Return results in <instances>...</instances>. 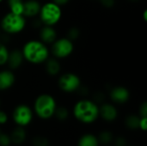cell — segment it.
I'll list each match as a JSON object with an SVG mask.
<instances>
[{"mask_svg":"<svg viewBox=\"0 0 147 146\" xmlns=\"http://www.w3.org/2000/svg\"><path fill=\"white\" fill-rule=\"evenodd\" d=\"M75 119L83 124H92L99 118V107L94 101L82 99L73 107Z\"/></svg>","mask_w":147,"mask_h":146,"instance_id":"cell-1","label":"cell"},{"mask_svg":"<svg viewBox=\"0 0 147 146\" xmlns=\"http://www.w3.org/2000/svg\"><path fill=\"white\" fill-rule=\"evenodd\" d=\"M22 52L24 59L34 65L42 64L49 58V50L47 45L37 40L26 42L22 47Z\"/></svg>","mask_w":147,"mask_h":146,"instance_id":"cell-2","label":"cell"},{"mask_svg":"<svg viewBox=\"0 0 147 146\" xmlns=\"http://www.w3.org/2000/svg\"><path fill=\"white\" fill-rule=\"evenodd\" d=\"M56 108V101L49 94L40 95L34 103V112L41 120H49L53 117Z\"/></svg>","mask_w":147,"mask_h":146,"instance_id":"cell-3","label":"cell"},{"mask_svg":"<svg viewBox=\"0 0 147 146\" xmlns=\"http://www.w3.org/2000/svg\"><path fill=\"white\" fill-rule=\"evenodd\" d=\"M25 26V17L22 15H16L12 12L4 15L0 22V28L8 34H18L24 29Z\"/></svg>","mask_w":147,"mask_h":146,"instance_id":"cell-4","label":"cell"},{"mask_svg":"<svg viewBox=\"0 0 147 146\" xmlns=\"http://www.w3.org/2000/svg\"><path fill=\"white\" fill-rule=\"evenodd\" d=\"M39 15L42 24L53 26L59 22L62 15V10L60 6L56 3L48 2L40 7Z\"/></svg>","mask_w":147,"mask_h":146,"instance_id":"cell-5","label":"cell"},{"mask_svg":"<svg viewBox=\"0 0 147 146\" xmlns=\"http://www.w3.org/2000/svg\"><path fill=\"white\" fill-rule=\"evenodd\" d=\"M34 117V112L31 108L26 104L17 105L12 112V120L16 126L25 127L28 126Z\"/></svg>","mask_w":147,"mask_h":146,"instance_id":"cell-6","label":"cell"},{"mask_svg":"<svg viewBox=\"0 0 147 146\" xmlns=\"http://www.w3.org/2000/svg\"><path fill=\"white\" fill-rule=\"evenodd\" d=\"M74 50L72 40L66 38L56 39L52 44V53L56 59H65L69 57Z\"/></svg>","mask_w":147,"mask_h":146,"instance_id":"cell-7","label":"cell"},{"mask_svg":"<svg viewBox=\"0 0 147 146\" xmlns=\"http://www.w3.org/2000/svg\"><path fill=\"white\" fill-rule=\"evenodd\" d=\"M58 85L62 91L65 93H72L80 89L81 80L77 74L67 72L59 77Z\"/></svg>","mask_w":147,"mask_h":146,"instance_id":"cell-8","label":"cell"},{"mask_svg":"<svg viewBox=\"0 0 147 146\" xmlns=\"http://www.w3.org/2000/svg\"><path fill=\"white\" fill-rule=\"evenodd\" d=\"M110 99L118 104H124L128 102L130 98L129 90L123 86H116L110 90Z\"/></svg>","mask_w":147,"mask_h":146,"instance_id":"cell-9","label":"cell"},{"mask_svg":"<svg viewBox=\"0 0 147 146\" xmlns=\"http://www.w3.org/2000/svg\"><path fill=\"white\" fill-rule=\"evenodd\" d=\"M99 116L107 122H113L118 117V110L111 103H102L99 107Z\"/></svg>","mask_w":147,"mask_h":146,"instance_id":"cell-10","label":"cell"},{"mask_svg":"<svg viewBox=\"0 0 147 146\" xmlns=\"http://www.w3.org/2000/svg\"><path fill=\"white\" fill-rule=\"evenodd\" d=\"M40 3L37 0H27L23 3V13L24 17H35L39 15L40 10Z\"/></svg>","mask_w":147,"mask_h":146,"instance_id":"cell-11","label":"cell"},{"mask_svg":"<svg viewBox=\"0 0 147 146\" xmlns=\"http://www.w3.org/2000/svg\"><path fill=\"white\" fill-rule=\"evenodd\" d=\"M16 82L15 74L9 70L0 71V91L10 89Z\"/></svg>","mask_w":147,"mask_h":146,"instance_id":"cell-12","label":"cell"},{"mask_svg":"<svg viewBox=\"0 0 147 146\" xmlns=\"http://www.w3.org/2000/svg\"><path fill=\"white\" fill-rule=\"evenodd\" d=\"M23 60H24V57L22 52V50L14 49L9 52L6 64H8L9 67L11 70H16L22 65Z\"/></svg>","mask_w":147,"mask_h":146,"instance_id":"cell-13","label":"cell"},{"mask_svg":"<svg viewBox=\"0 0 147 146\" xmlns=\"http://www.w3.org/2000/svg\"><path fill=\"white\" fill-rule=\"evenodd\" d=\"M40 41L45 44H53L57 39V32L53 26H43L40 30Z\"/></svg>","mask_w":147,"mask_h":146,"instance_id":"cell-14","label":"cell"},{"mask_svg":"<svg viewBox=\"0 0 147 146\" xmlns=\"http://www.w3.org/2000/svg\"><path fill=\"white\" fill-rule=\"evenodd\" d=\"M11 143L16 145H22L27 139V132L22 126H17L15 127L12 132L9 134Z\"/></svg>","mask_w":147,"mask_h":146,"instance_id":"cell-15","label":"cell"},{"mask_svg":"<svg viewBox=\"0 0 147 146\" xmlns=\"http://www.w3.org/2000/svg\"><path fill=\"white\" fill-rule=\"evenodd\" d=\"M97 137L92 133H85L80 137L78 142V146H99Z\"/></svg>","mask_w":147,"mask_h":146,"instance_id":"cell-16","label":"cell"},{"mask_svg":"<svg viewBox=\"0 0 147 146\" xmlns=\"http://www.w3.org/2000/svg\"><path fill=\"white\" fill-rule=\"evenodd\" d=\"M46 71L50 76H56L59 73L61 66L56 59H47L46 61Z\"/></svg>","mask_w":147,"mask_h":146,"instance_id":"cell-17","label":"cell"},{"mask_svg":"<svg viewBox=\"0 0 147 146\" xmlns=\"http://www.w3.org/2000/svg\"><path fill=\"white\" fill-rule=\"evenodd\" d=\"M140 116L136 114H129L125 120L126 126L132 131H136L140 129Z\"/></svg>","mask_w":147,"mask_h":146,"instance_id":"cell-18","label":"cell"},{"mask_svg":"<svg viewBox=\"0 0 147 146\" xmlns=\"http://www.w3.org/2000/svg\"><path fill=\"white\" fill-rule=\"evenodd\" d=\"M8 6L9 12L16 15H22L23 13V0H8Z\"/></svg>","mask_w":147,"mask_h":146,"instance_id":"cell-19","label":"cell"},{"mask_svg":"<svg viewBox=\"0 0 147 146\" xmlns=\"http://www.w3.org/2000/svg\"><path fill=\"white\" fill-rule=\"evenodd\" d=\"M97 139L99 141V144H102L103 145H109L111 143H113L115 137H114V133L110 131H102L98 136H97Z\"/></svg>","mask_w":147,"mask_h":146,"instance_id":"cell-20","label":"cell"},{"mask_svg":"<svg viewBox=\"0 0 147 146\" xmlns=\"http://www.w3.org/2000/svg\"><path fill=\"white\" fill-rule=\"evenodd\" d=\"M69 110L63 106L58 107L55 109L53 116L59 120V121H65L69 118Z\"/></svg>","mask_w":147,"mask_h":146,"instance_id":"cell-21","label":"cell"},{"mask_svg":"<svg viewBox=\"0 0 147 146\" xmlns=\"http://www.w3.org/2000/svg\"><path fill=\"white\" fill-rule=\"evenodd\" d=\"M31 144L33 146H50V141L45 136L37 135L32 139Z\"/></svg>","mask_w":147,"mask_h":146,"instance_id":"cell-22","label":"cell"},{"mask_svg":"<svg viewBox=\"0 0 147 146\" xmlns=\"http://www.w3.org/2000/svg\"><path fill=\"white\" fill-rule=\"evenodd\" d=\"M9 53V51L7 46L3 42H0V65H3L7 63Z\"/></svg>","mask_w":147,"mask_h":146,"instance_id":"cell-23","label":"cell"},{"mask_svg":"<svg viewBox=\"0 0 147 146\" xmlns=\"http://www.w3.org/2000/svg\"><path fill=\"white\" fill-rule=\"evenodd\" d=\"M80 35V30L77 27H72L68 30L67 33V38L71 40H77Z\"/></svg>","mask_w":147,"mask_h":146,"instance_id":"cell-24","label":"cell"},{"mask_svg":"<svg viewBox=\"0 0 147 146\" xmlns=\"http://www.w3.org/2000/svg\"><path fill=\"white\" fill-rule=\"evenodd\" d=\"M11 139L9 134L2 133H0V146H9L11 145Z\"/></svg>","mask_w":147,"mask_h":146,"instance_id":"cell-25","label":"cell"},{"mask_svg":"<svg viewBox=\"0 0 147 146\" xmlns=\"http://www.w3.org/2000/svg\"><path fill=\"white\" fill-rule=\"evenodd\" d=\"M113 142L115 144V146H127V139L122 137V136L117 137L116 139H114Z\"/></svg>","mask_w":147,"mask_h":146,"instance_id":"cell-26","label":"cell"},{"mask_svg":"<svg viewBox=\"0 0 147 146\" xmlns=\"http://www.w3.org/2000/svg\"><path fill=\"white\" fill-rule=\"evenodd\" d=\"M139 114L140 117H147V102H144L140 107V110H139Z\"/></svg>","mask_w":147,"mask_h":146,"instance_id":"cell-27","label":"cell"},{"mask_svg":"<svg viewBox=\"0 0 147 146\" xmlns=\"http://www.w3.org/2000/svg\"><path fill=\"white\" fill-rule=\"evenodd\" d=\"M9 120V116L6 112L0 110V126L5 125Z\"/></svg>","mask_w":147,"mask_h":146,"instance_id":"cell-28","label":"cell"},{"mask_svg":"<svg viewBox=\"0 0 147 146\" xmlns=\"http://www.w3.org/2000/svg\"><path fill=\"white\" fill-rule=\"evenodd\" d=\"M140 129L143 132H146L147 130V117H140Z\"/></svg>","mask_w":147,"mask_h":146,"instance_id":"cell-29","label":"cell"},{"mask_svg":"<svg viewBox=\"0 0 147 146\" xmlns=\"http://www.w3.org/2000/svg\"><path fill=\"white\" fill-rule=\"evenodd\" d=\"M100 3L102 4V6H104L105 8L110 9L112 7H114L115 5V0H100Z\"/></svg>","mask_w":147,"mask_h":146,"instance_id":"cell-30","label":"cell"},{"mask_svg":"<svg viewBox=\"0 0 147 146\" xmlns=\"http://www.w3.org/2000/svg\"><path fill=\"white\" fill-rule=\"evenodd\" d=\"M70 0H53V2L56 3L57 4H59V6L60 5H64V4H66Z\"/></svg>","mask_w":147,"mask_h":146,"instance_id":"cell-31","label":"cell"},{"mask_svg":"<svg viewBox=\"0 0 147 146\" xmlns=\"http://www.w3.org/2000/svg\"><path fill=\"white\" fill-rule=\"evenodd\" d=\"M143 17H144V21L146 22L147 21V10L145 9L144 10V13H143Z\"/></svg>","mask_w":147,"mask_h":146,"instance_id":"cell-32","label":"cell"},{"mask_svg":"<svg viewBox=\"0 0 147 146\" xmlns=\"http://www.w3.org/2000/svg\"><path fill=\"white\" fill-rule=\"evenodd\" d=\"M130 1H138V0H130Z\"/></svg>","mask_w":147,"mask_h":146,"instance_id":"cell-33","label":"cell"},{"mask_svg":"<svg viewBox=\"0 0 147 146\" xmlns=\"http://www.w3.org/2000/svg\"><path fill=\"white\" fill-rule=\"evenodd\" d=\"M2 1H3V0H0V3H1V2H2Z\"/></svg>","mask_w":147,"mask_h":146,"instance_id":"cell-34","label":"cell"},{"mask_svg":"<svg viewBox=\"0 0 147 146\" xmlns=\"http://www.w3.org/2000/svg\"><path fill=\"white\" fill-rule=\"evenodd\" d=\"M0 133H1V129H0Z\"/></svg>","mask_w":147,"mask_h":146,"instance_id":"cell-35","label":"cell"},{"mask_svg":"<svg viewBox=\"0 0 147 146\" xmlns=\"http://www.w3.org/2000/svg\"><path fill=\"white\" fill-rule=\"evenodd\" d=\"M0 35H1V32H0Z\"/></svg>","mask_w":147,"mask_h":146,"instance_id":"cell-36","label":"cell"}]
</instances>
